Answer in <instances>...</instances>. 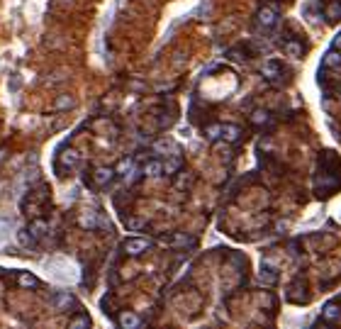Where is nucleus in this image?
Instances as JSON below:
<instances>
[{
	"label": "nucleus",
	"mask_w": 341,
	"mask_h": 329,
	"mask_svg": "<svg viewBox=\"0 0 341 329\" xmlns=\"http://www.w3.org/2000/svg\"><path fill=\"white\" fill-rule=\"evenodd\" d=\"M180 168H183V156L180 154H170L169 159L164 161V173L166 176H175Z\"/></svg>",
	"instance_id": "obj_13"
},
{
	"label": "nucleus",
	"mask_w": 341,
	"mask_h": 329,
	"mask_svg": "<svg viewBox=\"0 0 341 329\" xmlns=\"http://www.w3.org/2000/svg\"><path fill=\"white\" fill-rule=\"evenodd\" d=\"M113 305H114V298H113V295H105V298H103V312H105V315H108V312H110V315H114Z\"/></svg>",
	"instance_id": "obj_30"
},
{
	"label": "nucleus",
	"mask_w": 341,
	"mask_h": 329,
	"mask_svg": "<svg viewBox=\"0 0 341 329\" xmlns=\"http://www.w3.org/2000/svg\"><path fill=\"white\" fill-rule=\"evenodd\" d=\"M261 73H263V78L268 81V83H273V86H283V83H287V68H285L281 61L276 59H268L263 66H261Z\"/></svg>",
	"instance_id": "obj_2"
},
{
	"label": "nucleus",
	"mask_w": 341,
	"mask_h": 329,
	"mask_svg": "<svg viewBox=\"0 0 341 329\" xmlns=\"http://www.w3.org/2000/svg\"><path fill=\"white\" fill-rule=\"evenodd\" d=\"M220 129H222V124H210V127H205V139L217 142V139H220Z\"/></svg>",
	"instance_id": "obj_29"
},
{
	"label": "nucleus",
	"mask_w": 341,
	"mask_h": 329,
	"mask_svg": "<svg viewBox=\"0 0 341 329\" xmlns=\"http://www.w3.org/2000/svg\"><path fill=\"white\" fill-rule=\"evenodd\" d=\"M81 166V154L76 149H66V151H61L58 154V159H57V168L58 171H63V168H78Z\"/></svg>",
	"instance_id": "obj_8"
},
{
	"label": "nucleus",
	"mask_w": 341,
	"mask_h": 329,
	"mask_svg": "<svg viewBox=\"0 0 341 329\" xmlns=\"http://www.w3.org/2000/svg\"><path fill=\"white\" fill-rule=\"evenodd\" d=\"M341 185V178H339V171H319V176L314 180V190H317V195L322 198H327V195H332L337 188Z\"/></svg>",
	"instance_id": "obj_3"
},
{
	"label": "nucleus",
	"mask_w": 341,
	"mask_h": 329,
	"mask_svg": "<svg viewBox=\"0 0 341 329\" xmlns=\"http://www.w3.org/2000/svg\"><path fill=\"white\" fill-rule=\"evenodd\" d=\"M339 317H341L339 302H334V300H332V302H327V305L322 307V320H324V322H337Z\"/></svg>",
	"instance_id": "obj_15"
},
{
	"label": "nucleus",
	"mask_w": 341,
	"mask_h": 329,
	"mask_svg": "<svg viewBox=\"0 0 341 329\" xmlns=\"http://www.w3.org/2000/svg\"><path fill=\"white\" fill-rule=\"evenodd\" d=\"M300 290H305V283H302V285H300V280H297V283H292V285H290V290H287V300H290V302H295V305H302V302H307V293H302V295H300Z\"/></svg>",
	"instance_id": "obj_18"
},
{
	"label": "nucleus",
	"mask_w": 341,
	"mask_h": 329,
	"mask_svg": "<svg viewBox=\"0 0 341 329\" xmlns=\"http://www.w3.org/2000/svg\"><path fill=\"white\" fill-rule=\"evenodd\" d=\"M124 227H127L129 232H139V229L146 227V219H142V217H127V219H124Z\"/></svg>",
	"instance_id": "obj_27"
},
{
	"label": "nucleus",
	"mask_w": 341,
	"mask_h": 329,
	"mask_svg": "<svg viewBox=\"0 0 341 329\" xmlns=\"http://www.w3.org/2000/svg\"><path fill=\"white\" fill-rule=\"evenodd\" d=\"M332 49H337V52H341V32L334 37V42H332Z\"/></svg>",
	"instance_id": "obj_31"
},
{
	"label": "nucleus",
	"mask_w": 341,
	"mask_h": 329,
	"mask_svg": "<svg viewBox=\"0 0 341 329\" xmlns=\"http://www.w3.org/2000/svg\"><path fill=\"white\" fill-rule=\"evenodd\" d=\"M17 241H20V246H37V244H39V241H37L34 237H32V234H29L27 227L17 232Z\"/></svg>",
	"instance_id": "obj_28"
},
{
	"label": "nucleus",
	"mask_w": 341,
	"mask_h": 329,
	"mask_svg": "<svg viewBox=\"0 0 341 329\" xmlns=\"http://www.w3.org/2000/svg\"><path fill=\"white\" fill-rule=\"evenodd\" d=\"M114 178H117V173H114V168H110V166H98V168H93V173L85 171V176H83L85 183H90V188H95V190L108 188Z\"/></svg>",
	"instance_id": "obj_1"
},
{
	"label": "nucleus",
	"mask_w": 341,
	"mask_h": 329,
	"mask_svg": "<svg viewBox=\"0 0 341 329\" xmlns=\"http://www.w3.org/2000/svg\"><path fill=\"white\" fill-rule=\"evenodd\" d=\"M339 66H341V52L332 49V52L324 54V59H322V68H339Z\"/></svg>",
	"instance_id": "obj_22"
},
{
	"label": "nucleus",
	"mask_w": 341,
	"mask_h": 329,
	"mask_svg": "<svg viewBox=\"0 0 341 329\" xmlns=\"http://www.w3.org/2000/svg\"><path fill=\"white\" fill-rule=\"evenodd\" d=\"M256 22H258V27H263V30H271V27H276V22H278V5H263L258 12H256Z\"/></svg>",
	"instance_id": "obj_7"
},
{
	"label": "nucleus",
	"mask_w": 341,
	"mask_h": 329,
	"mask_svg": "<svg viewBox=\"0 0 341 329\" xmlns=\"http://www.w3.org/2000/svg\"><path fill=\"white\" fill-rule=\"evenodd\" d=\"M161 173H164V161H159V159H149L142 166V176H146V178H159Z\"/></svg>",
	"instance_id": "obj_11"
},
{
	"label": "nucleus",
	"mask_w": 341,
	"mask_h": 329,
	"mask_svg": "<svg viewBox=\"0 0 341 329\" xmlns=\"http://www.w3.org/2000/svg\"><path fill=\"white\" fill-rule=\"evenodd\" d=\"M283 52L287 56H292V59H300L302 52H305V47H302V42H297V39H287L283 44Z\"/></svg>",
	"instance_id": "obj_21"
},
{
	"label": "nucleus",
	"mask_w": 341,
	"mask_h": 329,
	"mask_svg": "<svg viewBox=\"0 0 341 329\" xmlns=\"http://www.w3.org/2000/svg\"><path fill=\"white\" fill-rule=\"evenodd\" d=\"M17 285L25 288V290H29V288H39L42 283H39V278H37L34 273H29V271H20V273H17Z\"/></svg>",
	"instance_id": "obj_14"
},
{
	"label": "nucleus",
	"mask_w": 341,
	"mask_h": 329,
	"mask_svg": "<svg viewBox=\"0 0 341 329\" xmlns=\"http://www.w3.org/2000/svg\"><path fill=\"white\" fill-rule=\"evenodd\" d=\"M154 151H156V154H166V151H170V154H178V147H175L170 139H161V142H156V144H154Z\"/></svg>",
	"instance_id": "obj_26"
},
{
	"label": "nucleus",
	"mask_w": 341,
	"mask_h": 329,
	"mask_svg": "<svg viewBox=\"0 0 341 329\" xmlns=\"http://www.w3.org/2000/svg\"><path fill=\"white\" fill-rule=\"evenodd\" d=\"M114 173L117 176H122V178L127 180V183H132V180H137L142 176V168H137V159H122L117 166H114Z\"/></svg>",
	"instance_id": "obj_6"
},
{
	"label": "nucleus",
	"mask_w": 341,
	"mask_h": 329,
	"mask_svg": "<svg viewBox=\"0 0 341 329\" xmlns=\"http://www.w3.org/2000/svg\"><path fill=\"white\" fill-rule=\"evenodd\" d=\"M258 278H261V283H263V285H276V283H278V271L271 266V261H263Z\"/></svg>",
	"instance_id": "obj_12"
},
{
	"label": "nucleus",
	"mask_w": 341,
	"mask_h": 329,
	"mask_svg": "<svg viewBox=\"0 0 341 329\" xmlns=\"http://www.w3.org/2000/svg\"><path fill=\"white\" fill-rule=\"evenodd\" d=\"M114 320H117V325H119L122 329H137L139 325H142L139 315H134V312H129V310H122Z\"/></svg>",
	"instance_id": "obj_10"
},
{
	"label": "nucleus",
	"mask_w": 341,
	"mask_h": 329,
	"mask_svg": "<svg viewBox=\"0 0 341 329\" xmlns=\"http://www.w3.org/2000/svg\"><path fill=\"white\" fill-rule=\"evenodd\" d=\"M68 327L71 329H88L90 327V317L85 315L83 310H76L73 317H68Z\"/></svg>",
	"instance_id": "obj_17"
},
{
	"label": "nucleus",
	"mask_w": 341,
	"mask_h": 329,
	"mask_svg": "<svg viewBox=\"0 0 341 329\" xmlns=\"http://www.w3.org/2000/svg\"><path fill=\"white\" fill-rule=\"evenodd\" d=\"M241 134H244V129L239 124H222V129H220V139H225L227 144H236L241 139Z\"/></svg>",
	"instance_id": "obj_9"
},
{
	"label": "nucleus",
	"mask_w": 341,
	"mask_h": 329,
	"mask_svg": "<svg viewBox=\"0 0 341 329\" xmlns=\"http://www.w3.org/2000/svg\"><path fill=\"white\" fill-rule=\"evenodd\" d=\"M52 307L57 312H76V310H81V302L73 298L68 290H58V293L52 295Z\"/></svg>",
	"instance_id": "obj_4"
},
{
	"label": "nucleus",
	"mask_w": 341,
	"mask_h": 329,
	"mask_svg": "<svg viewBox=\"0 0 341 329\" xmlns=\"http://www.w3.org/2000/svg\"><path fill=\"white\" fill-rule=\"evenodd\" d=\"M29 234H32V237H34V239L39 241L42 239V237H44V234H47V232H49V224H47V222H44V219H32V222H29Z\"/></svg>",
	"instance_id": "obj_20"
},
{
	"label": "nucleus",
	"mask_w": 341,
	"mask_h": 329,
	"mask_svg": "<svg viewBox=\"0 0 341 329\" xmlns=\"http://www.w3.org/2000/svg\"><path fill=\"white\" fill-rule=\"evenodd\" d=\"M98 215H100V210H93V212H88L81 217V227L85 229H98Z\"/></svg>",
	"instance_id": "obj_24"
},
{
	"label": "nucleus",
	"mask_w": 341,
	"mask_h": 329,
	"mask_svg": "<svg viewBox=\"0 0 341 329\" xmlns=\"http://www.w3.org/2000/svg\"><path fill=\"white\" fill-rule=\"evenodd\" d=\"M251 122H254L256 127L271 124V112H268V110H254V115H251Z\"/></svg>",
	"instance_id": "obj_25"
},
{
	"label": "nucleus",
	"mask_w": 341,
	"mask_h": 329,
	"mask_svg": "<svg viewBox=\"0 0 341 329\" xmlns=\"http://www.w3.org/2000/svg\"><path fill=\"white\" fill-rule=\"evenodd\" d=\"M71 108H76V98H73V95H68V93L57 95V100H54V112H63V110H71Z\"/></svg>",
	"instance_id": "obj_16"
},
{
	"label": "nucleus",
	"mask_w": 341,
	"mask_h": 329,
	"mask_svg": "<svg viewBox=\"0 0 341 329\" xmlns=\"http://www.w3.org/2000/svg\"><path fill=\"white\" fill-rule=\"evenodd\" d=\"M161 244H169V246H195V239L188 237V234H183V232H178V234H173L169 239H164Z\"/></svg>",
	"instance_id": "obj_19"
},
{
	"label": "nucleus",
	"mask_w": 341,
	"mask_h": 329,
	"mask_svg": "<svg viewBox=\"0 0 341 329\" xmlns=\"http://www.w3.org/2000/svg\"><path fill=\"white\" fill-rule=\"evenodd\" d=\"M324 17H327V22H339L341 20V2H329V5L324 7Z\"/></svg>",
	"instance_id": "obj_23"
},
{
	"label": "nucleus",
	"mask_w": 341,
	"mask_h": 329,
	"mask_svg": "<svg viewBox=\"0 0 341 329\" xmlns=\"http://www.w3.org/2000/svg\"><path fill=\"white\" fill-rule=\"evenodd\" d=\"M151 246H154V241L144 239V237H132V239L122 241V251H124L127 256H142V254H146Z\"/></svg>",
	"instance_id": "obj_5"
}]
</instances>
